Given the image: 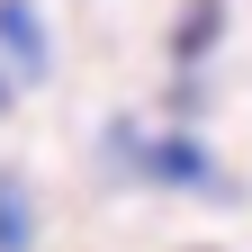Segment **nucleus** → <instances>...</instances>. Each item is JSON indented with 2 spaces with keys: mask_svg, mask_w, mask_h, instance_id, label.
Instances as JSON below:
<instances>
[{
  "mask_svg": "<svg viewBox=\"0 0 252 252\" xmlns=\"http://www.w3.org/2000/svg\"><path fill=\"white\" fill-rule=\"evenodd\" d=\"M144 171H153V180H207V153L189 144V135H162V144L144 153Z\"/></svg>",
  "mask_w": 252,
  "mask_h": 252,
  "instance_id": "f03ea898",
  "label": "nucleus"
},
{
  "mask_svg": "<svg viewBox=\"0 0 252 252\" xmlns=\"http://www.w3.org/2000/svg\"><path fill=\"white\" fill-rule=\"evenodd\" d=\"M0 36L18 45V81L45 72V27H36V9H27V0H0Z\"/></svg>",
  "mask_w": 252,
  "mask_h": 252,
  "instance_id": "f257e3e1",
  "label": "nucleus"
},
{
  "mask_svg": "<svg viewBox=\"0 0 252 252\" xmlns=\"http://www.w3.org/2000/svg\"><path fill=\"white\" fill-rule=\"evenodd\" d=\"M0 252H27V198L0 180Z\"/></svg>",
  "mask_w": 252,
  "mask_h": 252,
  "instance_id": "7ed1b4c3",
  "label": "nucleus"
}]
</instances>
